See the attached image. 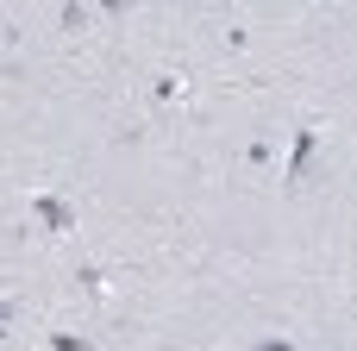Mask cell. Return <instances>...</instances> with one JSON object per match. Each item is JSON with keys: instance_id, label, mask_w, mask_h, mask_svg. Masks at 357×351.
I'll return each mask as SVG.
<instances>
[{"instance_id": "5b68a950", "label": "cell", "mask_w": 357, "mask_h": 351, "mask_svg": "<svg viewBox=\"0 0 357 351\" xmlns=\"http://www.w3.org/2000/svg\"><path fill=\"white\" fill-rule=\"evenodd\" d=\"M251 351H301V345H295V339H276V333H270V339H257Z\"/></svg>"}, {"instance_id": "277c9868", "label": "cell", "mask_w": 357, "mask_h": 351, "mask_svg": "<svg viewBox=\"0 0 357 351\" xmlns=\"http://www.w3.org/2000/svg\"><path fill=\"white\" fill-rule=\"evenodd\" d=\"M176 88H182L176 75H157V82H151V94H157V100H176Z\"/></svg>"}, {"instance_id": "6da1fadb", "label": "cell", "mask_w": 357, "mask_h": 351, "mask_svg": "<svg viewBox=\"0 0 357 351\" xmlns=\"http://www.w3.org/2000/svg\"><path fill=\"white\" fill-rule=\"evenodd\" d=\"M31 214H38L44 232H75V207L63 195H31Z\"/></svg>"}, {"instance_id": "8992f818", "label": "cell", "mask_w": 357, "mask_h": 351, "mask_svg": "<svg viewBox=\"0 0 357 351\" xmlns=\"http://www.w3.org/2000/svg\"><path fill=\"white\" fill-rule=\"evenodd\" d=\"M13 333V301H0V339Z\"/></svg>"}, {"instance_id": "3957f363", "label": "cell", "mask_w": 357, "mask_h": 351, "mask_svg": "<svg viewBox=\"0 0 357 351\" xmlns=\"http://www.w3.org/2000/svg\"><path fill=\"white\" fill-rule=\"evenodd\" d=\"M50 351H88L82 333H50Z\"/></svg>"}, {"instance_id": "7a4b0ae2", "label": "cell", "mask_w": 357, "mask_h": 351, "mask_svg": "<svg viewBox=\"0 0 357 351\" xmlns=\"http://www.w3.org/2000/svg\"><path fill=\"white\" fill-rule=\"evenodd\" d=\"M314 151H320V132H314V126H301V132H295V151H289V170H282V182H307V163H314Z\"/></svg>"}]
</instances>
